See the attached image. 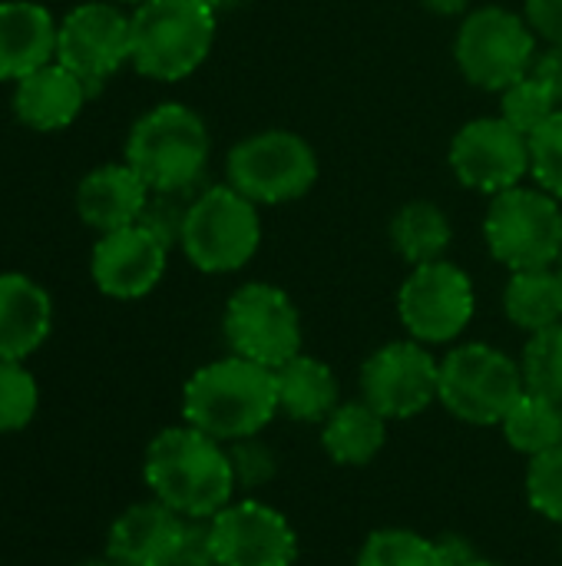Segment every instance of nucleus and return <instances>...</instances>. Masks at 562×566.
Masks as SVG:
<instances>
[{
  "mask_svg": "<svg viewBox=\"0 0 562 566\" xmlns=\"http://www.w3.org/2000/svg\"><path fill=\"white\" fill-rule=\"evenodd\" d=\"M146 488L156 501L182 517L209 521L232 504L235 471L222 441L192 424L166 428L152 438L142 464Z\"/></svg>",
  "mask_w": 562,
  "mask_h": 566,
  "instance_id": "f257e3e1",
  "label": "nucleus"
},
{
  "mask_svg": "<svg viewBox=\"0 0 562 566\" xmlns=\"http://www.w3.org/2000/svg\"><path fill=\"white\" fill-rule=\"evenodd\" d=\"M278 415L275 371L229 355L202 365L182 388V418L202 434L232 444L258 438Z\"/></svg>",
  "mask_w": 562,
  "mask_h": 566,
  "instance_id": "f03ea898",
  "label": "nucleus"
},
{
  "mask_svg": "<svg viewBox=\"0 0 562 566\" xmlns=\"http://www.w3.org/2000/svg\"><path fill=\"white\" fill-rule=\"evenodd\" d=\"M209 153L205 119L185 103H159L132 123L123 159L152 192H185L199 189Z\"/></svg>",
  "mask_w": 562,
  "mask_h": 566,
  "instance_id": "7ed1b4c3",
  "label": "nucleus"
},
{
  "mask_svg": "<svg viewBox=\"0 0 562 566\" xmlns=\"http://www.w3.org/2000/svg\"><path fill=\"white\" fill-rule=\"evenodd\" d=\"M132 53L136 73L179 83L192 76L215 43V10L199 0H146L132 13Z\"/></svg>",
  "mask_w": 562,
  "mask_h": 566,
  "instance_id": "20e7f679",
  "label": "nucleus"
},
{
  "mask_svg": "<svg viewBox=\"0 0 562 566\" xmlns=\"http://www.w3.org/2000/svg\"><path fill=\"white\" fill-rule=\"evenodd\" d=\"M262 242V216L252 199L225 186H205L195 192L179 249L205 275H229L252 262Z\"/></svg>",
  "mask_w": 562,
  "mask_h": 566,
  "instance_id": "39448f33",
  "label": "nucleus"
},
{
  "mask_svg": "<svg viewBox=\"0 0 562 566\" xmlns=\"http://www.w3.org/2000/svg\"><path fill=\"white\" fill-rule=\"evenodd\" d=\"M490 255L510 272L553 269L562 262L560 199L540 186H513L490 199L484 219Z\"/></svg>",
  "mask_w": 562,
  "mask_h": 566,
  "instance_id": "423d86ee",
  "label": "nucleus"
},
{
  "mask_svg": "<svg viewBox=\"0 0 562 566\" xmlns=\"http://www.w3.org/2000/svg\"><path fill=\"white\" fill-rule=\"evenodd\" d=\"M225 182L255 206H285L318 182V156L291 129H262L229 149Z\"/></svg>",
  "mask_w": 562,
  "mask_h": 566,
  "instance_id": "0eeeda50",
  "label": "nucleus"
},
{
  "mask_svg": "<svg viewBox=\"0 0 562 566\" xmlns=\"http://www.w3.org/2000/svg\"><path fill=\"white\" fill-rule=\"evenodd\" d=\"M523 395L527 385L520 361L494 345L470 342L441 361L437 401L467 424H503Z\"/></svg>",
  "mask_w": 562,
  "mask_h": 566,
  "instance_id": "6e6552de",
  "label": "nucleus"
},
{
  "mask_svg": "<svg viewBox=\"0 0 562 566\" xmlns=\"http://www.w3.org/2000/svg\"><path fill=\"white\" fill-rule=\"evenodd\" d=\"M537 50L530 20L497 3L470 10L454 36V60L464 80L490 93H503L527 76Z\"/></svg>",
  "mask_w": 562,
  "mask_h": 566,
  "instance_id": "1a4fd4ad",
  "label": "nucleus"
},
{
  "mask_svg": "<svg viewBox=\"0 0 562 566\" xmlns=\"http://www.w3.org/2000/svg\"><path fill=\"white\" fill-rule=\"evenodd\" d=\"M222 332L232 355L272 371L301 355V315L288 292L268 282H248L232 292Z\"/></svg>",
  "mask_w": 562,
  "mask_h": 566,
  "instance_id": "9d476101",
  "label": "nucleus"
},
{
  "mask_svg": "<svg viewBox=\"0 0 562 566\" xmlns=\"http://www.w3.org/2000/svg\"><path fill=\"white\" fill-rule=\"evenodd\" d=\"M474 308L477 295L470 275L447 259L414 265L397 292V315L421 345L454 342L470 325Z\"/></svg>",
  "mask_w": 562,
  "mask_h": 566,
  "instance_id": "9b49d317",
  "label": "nucleus"
},
{
  "mask_svg": "<svg viewBox=\"0 0 562 566\" xmlns=\"http://www.w3.org/2000/svg\"><path fill=\"white\" fill-rule=\"evenodd\" d=\"M132 53V17L113 0L73 7L56 30V63L70 66L96 93Z\"/></svg>",
  "mask_w": 562,
  "mask_h": 566,
  "instance_id": "f8f14e48",
  "label": "nucleus"
},
{
  "mask_svg": "<svg viewBox=\"0 0 562 566\" xmlns=\"http://www.w3.org/2000/svg\"><path fill=\"white\" fill-rule=\"evenodd\" d=\"M450 169L474 192H507L530 176V136L503 116L470 119L450 143Z\"/></svg>",
  "mask_w": 562,
  "mask_h": 566,
  "instance_id": "ddd939ff",
  "label": "nucleus"
},
{
  "mask_svg": "<svg viewBox=\"0 0 562 566\" xmlns=\"http://www.w3.org/2000/svg\"><path fill=\"white\" fill-rule=\"evenodd\" d=\"M441 361L421 342H391L361 368L364 401L388 421H407L437 401Z\"/></svg>",
  "mask_w": 562,
  "mask_h": 566,
  "instance_id": "4468645a",
  "label": "nucleus"
},
{
  "mask_svg": "<svg viewBox=\"0 0 562 566\" xmlns=\"http://www.w3.org/2000/svg\"><path fill=\"white\" fill-rule=\"evenodd\" d=\"M209 524L219 566H295L298 560L295 527L262 501L229 504Z\"/></svg>",
  "mask_w": 562,
  "mask_h": 566,
  "instance_id": "2eb2a0df",
  "label": "nucleus"
},
{
  "mask_svg": "<svg viewBox=\"0 0 562 566\" xmlns=\"http://www.w3.org/2000/svg\"><path fill=\"white\" fill-rule=\"evenodd\" d=\"M169 262V245L142 222L106 232L96 239L89 255V275L106 298L132 302L149 295Z\"/></svg>",
  "mask_w": 562,
  "mask_h": 566,
  "instance_id": "dca6fc26",
  "label": "nucleus"
},
{
  "mask_svg": "<svg viewBox=\"0 0 562 566\" xmlns=\"http://www.w3.org/2000/svg\"><path fill=\"white\" fill-rule=\"evenodd\" d=\"M182 514L166 507L162 501H142L126 507L106 537V557L119 566H172L182 534H185Z\"/></svg>",
  "mask_w": 562,
  "mask_h": 566,
  "instance_id": "f3484780",
  "label": "nucleus"
},
{
  "mask_svg": "<svg viewBox=\"0 0 562 566\" xmlns=\"http://www.w3.org/2000/svg\"><path fill=\"white\" fill-rule=\"evenodd\" d=\"M152 189L146 186V179L123 159V163H106L89 169L79 186H76V212L79 219L106 235L126 226H136L149 206Z\"/></svg>",
  "mask_w": 562,
  "mask_h": 566,
  "instance_id": "a211bd4d",
  "label": "nucleus"
},
{
  "mask_svg": "<svg viewBox=\"0 0 562 566\" xmlns=\"http://www.w3.org/2000/svg\"><path fill=\"white\" fill-rule=\"evenodd\" d=\"M89 86L63 63H46L30 76L17 80L13 90V116L33 133H56L76 123L89 99Z\"/></svg>",
  "mask_w": 562,
  "mask_h": 566,
  "instance_id": "6ab92c4d",
  "label": "nucleus"
},
{
  "mask_svg": "<svg viewBox=\"0 0 562 566\" xmlns=\"http://www.w3.org/2000/svg\"><path fill=\"white\" fill-rule=\"evenodd\" d=\"M53 13L36 0H0V80H23L56 60Z\"/></svg>",
  "mask_w": 562,
  "mask_h": 566,
  "instance_id": "aec40b11",
  "label": "nucleus"
},
{
  "mask_svg": "<svg viewBox=\"0 0 562 566\" xmlns=\"http://www.w3.org/2000/svg\"><path fill=\"white\" fill-rule=\"evenodd\" d=\"M53 328V302L40 282L20 272H0V358H30Z\"/></svg>",
  "mask_w": 562,
  "mask_h": 566,
  "instance_id": "412c9836",
  "label": "nucleus"
},
{
  "mask_svg": "<svg viewBox=\"0 0 562 566\" xmlns=\"http://www.w3.org/2000/svg\"><path fill=\"white\" fill-rule=\"evenodd\" d=\"M275 388H278V411H285L291 421L325 424L328 415L341 405V388L335 371L308 355H295L291 361L275 368Z\"/></svg>",
  "mask_w": 562,
  "mask_h": 566,
  "instance_id": "4be33fe9",
  "label": "nucleus"
},
{
  "mask_svg": "<svg viewBox=\"0 0 562 566\" xmlns=\"http://www.w3.org/2000/svg\"><path fill=\"white\" fill-rule=\"evenodd\" d=\"M388 441V418L378 415L364 398L338 405L325 428H321V448L335 464L361 468L374 461V454Z\"/></svg>",
  "mask_w": 562,
  "mask_h": 566,
  "instance_id": "5701e85b",
  "label": "nucleus"
},
{
  "mask_svg": "<svg viewBox=\"0 0 562 566\" xmlns=\"http://www.w3.org/2000/svg\"><path fill=\"white\" fill-rule=\"evenodd\" d=\"M454 242V226L437 202L414 199L391 219V245L411 265L441 262Z\"/></svg>",
  "mask_w": 562,
  "mask_h": 566,
  "instance_id": "b1692460",
  "label": "nucleus"
},
{
  "mask_svg": "<svg viewBox=\"0 0 562 566\" xmlns=\"http://www.w3.org/2000/svg\"><path fill=\"white\" fill-rule=\"evenodd\" d=\"M503 312L523 332H543L562 322V272L530 269L513 272L503 289Z\"/></svg>",
  "mask_w": 562,
  "mask_h": 566,
  "instance_id": "393cba45",
  "label": "nucleus"
},
{
  "mask_svg": "<svg viewBox=\"0 0 562 566\" xmlns=\"http://www.w3.org/2000/svg\"><path fill=\"white\" fill-rule=\"evenodd\" d=\"M503 434H507V444L513 451L527 454V458H537V454H547V451L560 448L562 401L527 391L513 405V411L503 418Z\"/></svg>",
  "mask_w": 562,
  "mask_h": 566,
  "instance_id": "a878e982",
  "label": "nucleus"
},
{
  "mask_svg": "<svg viewBox=\"0 0 562 566\" xmlns=\"http://www.w3.org/2000/svg\"><path fill=\"white\" fill-rule=\"evenodd\" d=\"M562 109V96L550 86L543 83L540 76H533L527 70V76H520L513 86H507L500 93V116L517 126L520 133L533 136L550 116H556Z\"/></svg>",
  "mask_w": 562,
  "mask_h": 566,
  "instance_id": "bb28decb",
  "label": "nucleus"
},
{
  "mask_svg": "<svg viewBox=\"0 0 562 566\" xmlns=\"http://www.w3.org/2000/svg\"><path fill=\"white\" fill-rule=\"evenodd\" d=\"M520 371L527 391L562 401V322L530 335L520 355Z\"/></svg>",
  "mask_w": 562,
  "mask_h": 566,
  "instance_id": "cd10ccee",
  "label": "nucleus"
},
{
  "mask_svg": "<svg viewBox=\"0 0 562 566\" xmlns=\"http://www.w3.org/2000/svg\"><path fill=\"white\" fill-rule=\"evenodd\" d=\"M358 566H444L437 554V541H427L414 531H374L361 554Z\"/></svg>",
  "mask_w": 562,
  "mask_h": 566,
  "instance_id": "c85d7f7f",
  "label": "nucleus"
},
{
  "mask_svg": "<svg viewBox=\"0 0 562 566\" xmlns=\"http://www.w3.org/2000/svg\"><path fill=\"white\" fill-rule=\"evenodd\" d=\"M40 388L36 378L23 368V361L0 358V434H13L26 428L36 415Z\"/></svg>",
  "mask_w": 562,
  "mask_h": 566,
  "instance_id": "c756f323",
  "label": "nucleus"
},
{
  "mask_svg": "<svg viewBox=\"0 0 562 566\" xmlns=\"http://www.w3.org/2000/svg\"><path fill=\"white\" fill-rule=\"evenodd\" d=\"M527 501L530 507L553 521L562 524V444L547 451V454H537L530 458V468H527Z\"/></svg>",
  "mask_w": 562,
  "mask_h": 566,
  "instance_id": "7c9ffc66",
  "label": "nucleus"
},
{
  "mask_svg": "<svg viewBox=\"0 0 562 566\" xmlns=\"http://www.w3.org/2000/svg\"><path fill=\"white\" fill-rule=\"evenodd\" d=\"M530 176L540 189L562 199V109L530 136Z\"/></svg>",
  "mask_w": 562,
  "mask_h": 566,
  "instance_id": "2f4dec72",
  "label": "nucleus"
},
{
  "mask_svg": "<svg viewBox=\"0 0 562 566\" xmlns=\"http://www.w3.org/2000/svg\"><path fill=\"white\" fill-rule=\"evenodd\" d=\"M199 189H185V192H152L149 196V206L142 212V226L152 229L169 249L179 242L182 235V226H185V216H189V206L195 199Z\"/></svg>",
  "mask_w": 562,
  "mask_h": 566,
  "instance_id": "473e14b6",
  "label": "nucleus"
},
{
  "mask_svg": "<svg viewBox=\"0 0 562 566\" xmlns=\"http://www.w3.org/2000/svg\"><path fill=\"white\" fill-rule=\"evenodd\" d=\"M229 461H232V471H235V484H238V488H248V491L268 484V481L275 478V471H278L272 448H265V444L255 441V438L232 441Z\"/></svg>",
  "mask_w": 562,
  "mask_h": 566,
  "instance_id": "72a5a7b5",
  "label": "nucleus"
},
{
  "mask_svg": "<svg viewBox=\"0 0 562 566\" xmlns=\"http://www.w3.org/2000/svg\"><path fill=\"white\" fill-rule=\"evenodd\" d=\"M172 566H219L209 521H199V517L185 521V534H182V544H179Z\"/></svg>",
  "mask_w": 562,
  "mask_h": 566,
  "instance_id": "f704fd0d",
  "label": "nucleus"
},
{
  "mask_svg": "<svg viewBox=\"0 0 562 566\" xmlns=\"http://www.w3.org/2000/svg\"><path fill=\"white\" fill-rule=\"evenodd\" d=\"M523 17L530 20L537 36H543L553 46H562V0H527Z\"/></svg>",
  "mask_w": 562,
  "mask_h": 566,
  "instance_id": "c9c22d12",
  "label": "nucleus"
},
{
  "mask_svg": "<svg viewBox=\"0 0 562 566\" xmlns=\"http://www.w3.org/2000/svg\"><path fill=\"white\" fill-rule=\"evenodd\" d=\"M530 73L540 76L543 83H550L556 93L562 96V46H547V50H537L533 63H530Z\"/></svg>",
  "mask_w": 562,
  "mask_h": 566,
  "instance_id": "e433bc0d",
  "label": "nucleus"
},
{
  "mask_svg": "<svg viewBox=\"0 0 562 566\" xmlns=\"http://www.w3.org/2000/svg\"><path fill=\"white\" fill-rule=\"evenodd\" d=\"M437 554H441V564L444 566H464L477 557V551L470 547V541L457 537V534H447L437 541Z\"/></svg>",
  "mask_w": 562,
  "mask_h": 566,
  "instance_id": "4c0bfd02",
  "label": "nucleus"
},
{
  "mask_svg": "<svg viewBox=\"0 0 562 566\" xmlns=\"http://www.w3.org/2000/svg\"><path fill=\"white\" fill-rule=\"evenodd\" d=\"M431 13H441V17H457L464 10H470L474 0H421Z\"/></svg>",
  "mask_w": 562,
  "mask_h": 566,
  "instance_id": "58836bf2",
  "label": "nucleus"
},
{
  "mask_svg": "<svg viewBox=\"0 0 562 566\" xmlns=\"http://www.w3.org/2000/svg\"><path fill=\"white\" fill-rule=\"evenodd\" d=\"M199 3H205L209 10L222 13V10H235V7H238V3H245V0H199Z\"/></svg>",
  "mask_w": 562,
  "mask_h": 566,
  "instance_id": "ea45409f",
  "label": "nucleus"
},
{
  "mask_svg": "<svg viewBox=\"0 0 562 566\" xmlns=\"http://www.w3.org/2000/svg\"><path fill=\"white\" fill-rule=\"evenodd\" d=\"M76 566H119L113 557H103V560H83V564H76Z\"/></svg>",
  "mask_w": 562,
  "mask_h": 566,
  "instance_id": "a19ab883",
  "label": "nucleus"
},
{
  "mask_svg": "<svg viewBox=\"0 0 562 566\" xmlns=\"http://www.w3.org/2000/svg\"><path fill=\"white\" fill-rule=\"evenodd\" d=\"M464 566H500V564H494V560H484V557H474L470 564H464Z\"/></svg>",
  "mask_w": 562,
  "mask_h": 566,
  "instance_id": "79ce46f5",
  "label": "nucleus"
},
{
  "mask_svg": "<svg viewBox=\"0 0 562 566\" xmlns=\"http://www.w3.org/2000/svg\"><path fill=\"white\" fill-rule=\"evenodd\" d=\"M113 3H119V7H139V3H146V0H113Z\"/></svg>",
  "mask_w": 562,
  "mask_h": 566,
  "instance_id": "37998d69",
  "label": "nucleus"
},
{
  "mask_svg": "<svg viewBox=\"0 0 562 566\" xmlns=\"http://www.w3.org/2000/svg\"><path fill=\"white\" fill-rule=\"evenodd\" d=\"M560 272H562V262H560Z\"/></svg>",
  "mask_w": 562,
  "mask_h": 566,
  "instance_id": "c03bdc74",
  "label": "nucleus"
}]
</instances>
